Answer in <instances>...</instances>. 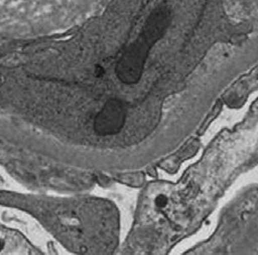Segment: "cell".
Segmentation results:
<instances>
[{
  "instance_id": "cell-1",
  "label": "cell",
  "mask_w": 258,
  "mask_h": 255,
  "mask_svg": "<svg viewBox=\"0 0 258 255\" xmlns=\"http://www.w3.org/2000/svg\"><path fill=\"white\" fill-rule=\"evenodd\" d=\"M126 121V106L120 100H109L94 119L93 128L98 135H115L122 131Z\"/></svg>"
}]
</instances>
